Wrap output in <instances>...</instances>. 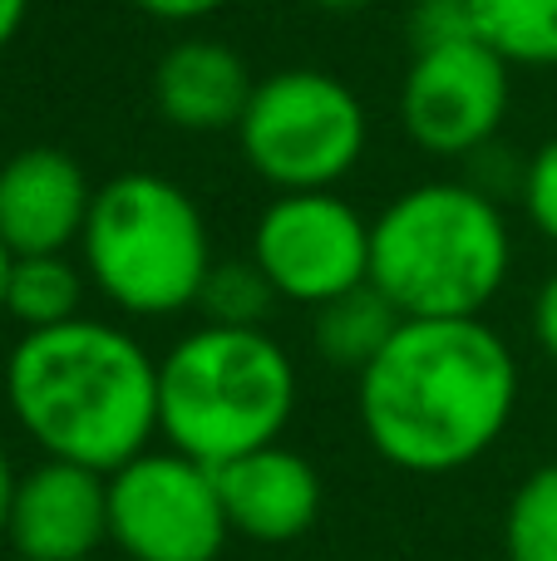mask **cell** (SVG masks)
Listing matches in <instances>:
<instances>
[{
    "instance_id": "9c48e42d",
    "label": "cell",
    "mask_w": 557,
    "mask_h": 561,
    "mask_svg": "<svg viewBox=\"0 0 557 561\" xmlns=\"http://www.w3.org/2000/svg\"><path fill=\"white\" fill-rule=\"evenodd\" d=\"M509 59L479 35L459 45L420 49L400 84L405 134L434 158H469L509 118Z\"/></svg>"
},
{
    "instance_id": "5b68a950",
    "label": "cell",
    "mask_w": 557,
    "mask_h": 561,
    "mask_svg": "<svg viewBox=\"0 0 557 561\" xmlns=\"http://www.w3.org/2000/svg\"><path fill=\"white\" fill-rule=\"evenodd\" d=\"M84 272L124 316L193 310L213 272V237L203 207L158 173H118L94 187L84 237Z\"/></svg>"
},
{
    "instance_id": "5bb4252c",
    "label": "cell",
    "mask_w": 557,
    "mask_h": 561,
    "mask_svg": "<svg viewBox=\"0 0 557 561\" xmlns=\"http://www.w3.org/2000/svg\"><path fill=\"white\" fill-rule=\"evenodd\" d=\"M311 316H316L311 320L316 355H321L331 369L355 375V379H361L365 369L380 359V350L390 345L395 330H400V320H405L375 280H365V286H355V290H345V296L326 300V306H316Z\"/></svg>"
},
{
    "instance_id": "3957f363",
    "label": "cell",
    "mask_w": 557,
    "mask_h": 561,
    "mask_svg": "<svg viewBox=\"0 0 557 561\" xmlns=\"http://www.w3.org/2000/svg\"><path fill=\"white\" fill-rule=\"evenodd\" d=\"M509 266V222L469 183H420L371 222V280L405 320L484 316Z\"/></svg>"
},
{
    "instance_id": "e0dca14e",
    "label": "cell",
    "mask_w": 557,
    "mask_h": 561,
    "mask_svg": "<svg viewBox=\"0 0 557 561\" xmlns=\"http://www.w3.org/2000/svg\"><path fill=\"white\" fill-rule=\"evenodd\" d=\"M276 286L262 266L247 262H213L203 280V296L193 310H203V325H232V330H266V316L276 306Z\"/></svg>"
},
{
    "instance_id": "44dd1931",
    "label": "cell",
    "mask_w": 557,
    "mask_h": 561,
    "mask_svg": "<svg viewBox=\"0 0 557 561\" xmlns=\"http://www.w3.org/2000/svg\"><path fill=\"white\" fill-rule=\"evenodd\" d=\"M533 335H538L543 355L557 365V272L538 286V296H533Z\"/></svg>"
},
{
    "instance_id": "d4e9b609",
    "label": "cell",
    "mask_w": 557,
    "mask_h": 561,
    "mask_svg": "<svg viewBox=\"0 0 557 561\" xmlns=\"http://www.w3.org/2000/svg\"><path fill=\"white\" fill-rule=\"evenodd\" d=\"M306 5L326 10V15H361V10H371L375 0H306Z\"/></svg>"
},
{
    "instance_id": "7a4b0ae2",
    "label": "cell",
    "mask_w": 557,
    "mask_h": 561,
    "mask_svg": "<svg viewBox=\"0 0 557 561\" xmlns=\"http://www.w3.org/2000/svg\"><path fill=\"white\" fill-rule=\"evenodd\" d=\"M5 404L45 458L114 473L158 438V359L109 320L25 330L5 359Z\"/></svg>"
},
{
    "instance_id": "8992f818",
    "label": "cell",
    "mask_w": 557,
    "mask_h": 561,
    "mask_svg": "<svg viewBox=\"0 0 557 561\" xmlns=\"http://www.w3.org/2000/svg\"><path fill=\"white\" fill-rule=\"evenodd\" d=\"M371 118L345 79L326 69H276L257 79L237 124L242 158L276 193H326L365 158Z\"/></svg>"
},
{
    "instance_id": "6da1fadb",
    "label": "cell",
    "mask_w": 557,
    "mask_h": 561,
    "mask_svg": "<svg viewBox=\"0 0 557 561\" xmlns=\"http://www.w3.org/2000/svg\"><path fill=\"white\" fill-rule=\"evenodd\" d=\"M519 409V359L493 325L400 320L361 375V428L405 473H454L503 438Z\"/></svg>"
},
{
    "instance_id": "ba28073f",
    "label": "cell",
    "mask_w": 557,
    "mask_h": 561,
    "mask_svg": "<svg viewBox=\"0 0 557 561\" xmlns=\"http://www.w3.org/2000/svg\"><path fill=\"white\" fill-rule=\"evenodd\" d=\"M252 262L292 306H326L371 280V222L336 187L276 193L252 227Z\"/></svg>"
},
{
    "instance_id": "277c9868",
    "label": "cell",
    "mask_w": 557,
    "mask_h": 561,
    "mask_svg": "<svg viewBox=\"0 0 557 561\" xmlns=\"http://www.w3.org/2000/svg\"><path fill=\"white\" fill-rule=\"evenodd\" d=\"M296 414V365L266 330L197 325L158 359V438L207 468L276 444Z\"/></svg>"
},
{
    "instance_id": "603a6c76",
    "label": "cell",
    "mask_w": 557,
    "mask_h": 561,
    "mask_svg": "<svg viewBox=\"0 0 557 561\" xmlns=\"http://www.w3.org/2000/svg\"><path fill=\"white\" fill-rule=\"evenodd\" d=\"M25 15H30V0H0V49H5L10 39L20 35Z\"/></svg>"
},
{
    "instance_id": "52a82bcc",
    "label": "cell",
    "mask_w": 557,
    "mask_h": 561,
    "mask_svg": "<svg viewBox=\"0 0 557 561\" xmlns=\"http://www.w3.org/2000/svg\"><path fill=\"white\" fill-rule=\"evenodd\" d=\"M227 537L217 468L163 444L109 473V542L128 561H217Z\"/></svg>"
},
{
    "instance_id": "4316f807",
    "label": "cell",
    "mask_w": 557,
    "mask_h": 561,
    "mask_svg": "<svg viewBox=\"0 0 557 561\" xmlns=\"http://www.w3.org/2000/svg\"><path fill=\"white\" fill-rule=\"evenodd\" d=\"M0 394H5V369H0Z\"/></svg>"
},
{
    "instance_id": "7402d4cb",
    "label": "cell",
    "mask_w": 557,
    "mask_h": 561,
    "mask_svg": "<svg viewBox=\"0 0 557 561\" xmlns=\"http://www.w3.org/2000/svg\"><path fill=\"white\" fill-rule=\"evenodd\" d=\"M134 5L154 20H168V25H187V20H203L213 10H223L227 0H134Z\"/></svg>"
},
{
    "instance_id": "7c38bea8",
    "label": "cell",
    "mask_w": 557,
    "mask_h": 561,
    "mask_svg": "<svg viewBox=\"0 0 557 561\" xmlns=\"http://www.w3.org/2000/svg\"><path fill=\"white\" fill-rule=\"evenodd\" d=\"M217 493H223L232 533L262 547L296 542L321 517V473L311 458L286 448L282 438L217 468Z\"/></svg>"
},
{
    "instance_id": "ac0fdd59",
    "label": "cell",
    "mask_w": 557,
    "mask_h": 561,
    "mask_svg": "<svg viewBox=\"0 0 557 561\" xmlns=\"http://www.w3.org/2000/svg\"><path fill=\"white\" fill-rule=\"evenodd\" d=\"M503 557L557 561V463H543L513 488L503 513Z\"/></svg>"
},
{
    "instance_id": "484cf974",
    "label": "cell",
    "mask_w": 557,
    "mask_h": 561,
    "mask_svg": "<svg viewBox=\"0 0 557 561\" xmlns=\"http://www.w3.org/2000/svg\"><path fill=\"white\" fill-rule=\"evenodd\" d=\"M10 262H15V256H10V247L0 242V310H5V280H10Z\"/></svg>"
},
{
    "instance_id": "8fae6325",
    "label": "cell",
    "mask_w": 557,
    "mask_h": 561,
    "mask_svg": "<svg viewBox=\"0 0 557 561\" xmlns=\"http://www.w3.org/2000/svg\"><path fill=\"white\" fill-rule=\"evenodd\" d=\"M94 207L84 168L65 148H20L0 163V242L10 256H45L79 247Z\"/></svg>"
},
{
    "instance_id": "4fadbf2b",
    "label": "cell",
    "mask_w": 557,
    "mask_h": 561,
    "mask_svg": "<svg viewBox=\"0 0 557 561\" xmlns=\"http://www.w3.org/2000/svg\"><path fill=\"white\" fill-rule=\"evenodd\" d=\"M252 69L223 39H178L154 65V104L178 134H237L252 104Z\"/></svg>"
},
{
    "instance_id": "cb8c5ba5",
    "label": "cell",
    "mask_w": 557,
    "mask_h": 561,
    "mask_svg": "<svg viewBox=\"0 0 557 561\" xmlns=\"http://www.w3.org/2000/svg\"><path fill=\"white\" fill-rule=\"evenodd\" d=\"M10 497H15V473H10V458L0 454V537H5L10 523Z\"/></svg>"
},
{
    "instance_id": "d6986e66",
    "label": "cell",
    "mask_w": 557,
    "mask_h": 561,
    "mask_svg": "<svg viewBox=\"0 0 557 561\" xmlns=\"http://www.w3.org/2000/svg\"><path fill=\"white\" fill-rule=\"evenodd\" d=\"M474 10L469 0H414L410 10V49H440V45H459L474 39Z\"/></svg>"
},
{
    "instance_id": "30bf717a",
    "label": "cell",
    "mask_w": 557,
    "mask_h": 561,
    "mask_svg": "<svg viewBox=\"0 0 557 561\" xmlns=\"http://www.w3.org/2000/svg\"><path fill=\"white\" fill-rule=\"evenodd\" d=\"M5 542L20 561H89L109 542V473L69 458L20 473Z\"/></svg>"
},
{
    "instance_id": "2e32d148",
    "label": "cell",
    "mask_w": 557,
    "mask_h": 561,
    "mask_svg": "<svg viewBox=\"0 0 557 561\" xmlns=\"http://www.w3.org/2000/svg\"><path fill=\"white\" fill-rule=\"evenodd\" d=\"M474 30L509 65L557 69V0H469Z\"/></svg>"
},
{
    "instance_id": "ffe728a7",
    "label": "cell",
    "mask_w": 557,
    "mask_h": 561,
    "mask_svg": "<svg viewBox=\"0 0 557 561\" xmlns=\"http://www.w3.org/2000/svg\"><path fill=\"white\" fill-rule=\"evenodd\" d=\"M523 213L557 247V138H548L523 168Z\"/></svg>"
},
{
    "instance_id": "9a60e30c",
    "label": "cell",
    "mask_w": 557,
    "mask_h": 561,
    "mask_svg": "<svg viewBox=\"0 0 557 561\" xmlns=\"http://www.w3.org/2000/svg\"><path fill=\"white\" fill-rule=\"evenodd\" d=\"M84 280L89 272L69 262V252H45V256H15L5 280V316L20 330H55L79 320L84 306Z\"/></svg>"
}]
</instances>
